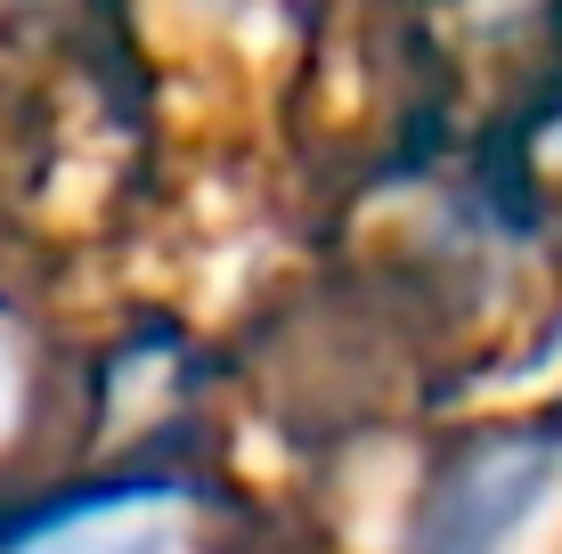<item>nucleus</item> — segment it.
Returning <instances> with one entry per match:
<instances>
[{
	"label": "nucleus",
	"mask_w": 562,
	"mask_h": 554,
	"mask_svg": "<svg viewBox=\"0 0 562 554\" xmlns=\"http://www.w3.org/2000/svg\"><path fill=\"white\" fill-rule=\"evenodd\" d=\"M562 449L554 441H497L440 473L432 506L416 522V554H506V539L530 522V506L554 489Z\"/></svg>",
	"instance_id": "f257e3e1"
},
{
	"label": "nucleus",
	"mask_w": 562,
	"mask_h": 554,
	"mask_svg": "<svg viewBox=\"0 0 562 554\" xmlns=\"http://www.w3.org/2000/svg\"><path fill=\"white\" fill-rule=\"evenodd\" d=\"M171 546H180V498L171 489H123V498H90L33 522L9 554H171Z\"/></svg>",
	"instance_id": "f03ea898"
}]
</instances>
